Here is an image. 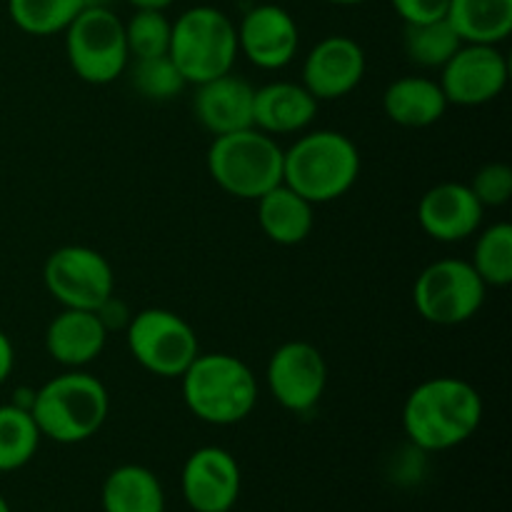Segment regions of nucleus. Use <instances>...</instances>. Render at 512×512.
Masks as SVG:
<instances>
[{"label":"nucleus","mask_w":512,"mask_h":512,"mask_svg":"<svg viewBox=\"0 0 512 512\" xmlns=\"http://www.w3.org/2000/svg\"><path fill=\"white\" fill-rule=\"evenodd\" d=\"M483 423V398L468 380L438 375L408 395L403 430L425 453H445L473 438Z\"/></svg>","instance_id":"f257e3e1"},{"label":"nucleus","mask_w":512,"mask_h":512,"mask_svg":"<svg viewBox=\"0 0 512 512\" xmlns=\"http://www.w3.org/2000/svg\"><path fill=\"white\" fill-rule=\"evenodd\" d=\"M28 410L43 438L78 445L100 433L110 413V395L95 375L68 370L35 390Z\"/></svg>","instance_id":"f03ea898"},{"label":"nucleus","mask_w":512,"mask_h":512,"mask_svg":"<svg viewBox=\"0 0 512 512\" xmlns=\"http://www.w3.org/2000/svg\"><path fill=\"white\" fill-rule=\"evenodd\" d=\"M180 393L190 413L208 425H235L258 405L253 370L230 353H200L180 375Z\"/></svg>","instance_id":"7ed1b4c3"},{"label":"nucleus","mask_w":512,"mask_h":512,"mask_svg":"<svg viewBox=\"0 0 512 512\" xmlns=\"http://www.w3.org/2000/svg\"><path fill=\"white\" fill-rule=\"evenodd\" d=\"M358 175V145L338 130H310L283 150V183L313 205L343 198Z\"/></svg>","instance_id":"20e7f679"},{"label":"nucleus","mask_w":512,"mask_h":512,"mask_svg":"<svg viewBox=\"0 0 512 512\" xmlns=\"http://www.w3.org/2000/svg\"><path fill=\"white\" fill-rule=\"evenodd\" d=\"M208 173L223 193L258 200L283 183V148L258 128L215 135L208 148Z\"/></svg>","instance_id":"39448f33"},{"label":"nucleus","mask_w":512,"mask_h":512,"mask_svg":"<svg viewBox=\"0 0 512 512\" xmlns=\"http://www.w3.org/2000/svg\"><path fill=\"white\" fill-rule=\"evenodd\" d=\"M170 60L188 85L230 73L238 60V28L228 13L213 5H195L173 20Z\"/></svg>","instance_id":"423d86ee"},{"label":"nucleus","mask_w":512,"mask_h":512,"mask_svg":"<svg viewBox=\"0 0 512 512\" xmlns=\"http://www.w3.org/2000/svg\"><path fill=\"white\" fill-rule=\"evenodd\" d=\"M63 35L70 68L85 83L108 85L128 70L125 23L108 5H85Z\"/></svg>","instance_id":"0eeeda50"},{"label":"nucleus","mask_w":512,"mask_h":512,"mask_svg":"<svg viewBox=\"0 0 512 512\" xmlns=\"http://www.w3.org/2000/svg\"><path fill=\"white\" fill-rule=\"evenodd\" d=\"M125 340L135 363L165 380L180 378L200 355L193 325L168 308H145L130 315Z\"/></svg>","instance_id":"6e6552de"},{"label":"nucleus","mask_w":512,"mask_h":512,"mask_svg":"<svg viewBox=\"0 0 512 512\" xmlns=\"http://www.w3.org/2000/svg\"><path fill=\"white\" fill-rule=\"evenodd\" d=\"M488 285L470 260L443 258L423 268L413 285V303L420 318L433 325H460L473 320L485 303Z\"/></svg>","instance_id":"1a4fd4ad"},{"label":"nucleus","mask_w":512,"mask_h":512,"mask_svg":"<svg viewBox=\"0 0 512 512\" xmlns=\"http://www.w3.org/2000/svg\"><path fill=\"white\" fill-rule=\"evenodd\" d=\"M43 283L63 308L98 310L115 290L113 265L88 245H63L43 265Z\"/></svg>","instance_id":"9d476101"},{"label":"nucleus","mask_w":512,"mask_h":512,"mask_svg":"<svg viewBox=\"0 0 512 512\" xmlns=\"http://www.w3.org/2000/svg\"><path fill=\"white\" fill-rule=\"evenodd\" d=\"M265 380L280 408L308 413L328 388V363L313 343L290 340L270 355Z\"/></svg>","instance_id":"9b49d317"},{"label":"nucleus","mask_w":512,"mask_h":512,"mask_svg":"<svg viewBox=\"0 0 512 512\" xmlns=\"http://www.w3.org/2000/svg\"><path fill=\"white\" fill-rule=\"evenodd\" d=\"M508 60L498 45L463 43L440 68V88L450 105L475 108L498 98L508 85Z\"/></svg>","instance_id":"f8f14e48"},{"label":"nucleus","mask_w":512,"mask_h":512,"mask_svg":"<svg viewBox=\"0 0 512 512\" xmlns=\"http://www.w3.org/2000/svg\"><path fill=\"white\" fill-rule=\"evenodd\" d=\"M243 488L238 460L218 445H205L188 455L180 473V490L193 512H230Z\"/></svg>","instance_id":"ddd939ff"},{"label":"nucleus","mask_w":512,"mask_h":512,"mask_svg":"<svg viewBox=\"0 0 512 512\" xmlns=\"http://www.w3.org/2000/svg\"><path fill=\"white\" fill-rule=\"evenodd\" d=\"M235 28H238V53H243L255 68L280 70L293 63L298 55V23L280 5H253Z\"/></svg>","instance_id":"4468645a"},{"label":"nucleus","mask_w":512,"mask_h":512,"mask_svg":"<svg viewBox=\"0 0 512 512\" xmlns=\"http://www.w3.org/2000/svg\"><path fill=\"white\" fill-rule=\"evenodd\" d=\"M368 58L358 40L328 35L313 45L303 63V85L315 100H340L353 93L365 78Z\"/></svg>","instance_id":"2eb2a0df"},{"label":"nucleus","mask_w":512,"mask_h":512,"mask_svg":"<svg viewBox=\"0 0 512 512\" xmlns=\"http://www.w3.org/2000/svg\"><path fill=\"white\" fill-rule=\"evenodd\" d=\"M485 208L470 185H433L418 203V223L428 238L438 243H460L478 233Z\"/></svg>","instance_id":"dca6fc26"},{"label":"nucleus","mask_w":512,"mask_h":512,"mask_svg":"<svg viewBox=\"0 0 512 512\" xmlns=\"http://www.w3.org/2000/svg\"><path fill=\"white\" fill-rule=\"evenodd\" d=\"M253 98V85L230 70L220 78L195 85L193 113L213 138L238 133V130L253 128Z\"/></svg>","instance_id":"f3484780"},{"label":"nucleus","mask_w":512,"mask_h":512,"mask_svg":"<svg viewBox=\"0 0 512 512\" xmlns=\"http://www.w3.org/2000/svg\"><path fill=\"white\" fill-rule=\"evenodd\" d=\"M108 343V328L95 310L63 308L45 330V350L58 365L83 370L95 363Z\"/></svg>","instance_id":"a211bd4d"},{"label":"nucleus","mask_w":512,"mask_h":512,"mask_svg":"<svg viewBox=\"0 0 512 512\" xmlns=\"http://www.w3.org/2000/svg\"><path fill=\"white\" fill-rule=\"evenodd\" d=\"M318 113V100L303 83L275 80L255 88L253 128L268 135L305 133Z\"/></svg>","instance_id":"6ab92c4d"},{"label":"nucleus","mask_w":512,"mask_h":512,"mask_svg":"<svg viewBox=\"0 0 512 512\" xmlns=\"http://www.w3.org/2000/svg\"><path fill=\"white\" fill-rule=\"evenodd\" d=\"M448 105L438 80L425 75L393 80L383 93V113L400 128H430L443 118Z\"/></svg>","instance_id":"aec40b11"},{"label":"nucleus","mask_w":512,"mask_h":512,"mask_svg":"<svg viewBox=\"0 0 512 512\" xmlns=\"http://www.w3.org/2000/svg\"><path fill=\"white\" fill-rule=\"evenodd\" d=\"M258 223L265 238L278 245H300L315 225V205L285 183L275 185L258 200Z\"/></svg>","instance_id":"412c9836"},{"label":"nucleus","mask_w":512,"mask_h":512,"mask_svg":"<svg viewBox=\"0 0 512 512\" xmlns=\"http://www.w3.org/2000/svg\"><path fill=\"white\" fill-rule=\"evenodd\" d=\"M103 512H165V490L145 465H118L100 490Z\"/></svg>","instance_id":"4be33fe9"},{"label":"nucleus","mask_w":512,"mask_h":512,"mask_svg":"<svg viewBox=\"0 0 512 512\" xmlns=\"http://www.w3.org/2000/svg\"><path fill=\"white\" fill-rule=\"evenodd\" d=\"M445 18L463 43L500 45L512 33V0H450Z\"/></svg>","instance_id":"5701e85b"},{"label":"nucleus","mask_w":512,"mask_h":512,"mask_svg":"<svg viewBox=\"0 0 512 512\" xmlns=\"http://www.w3.org/2000/svg\"><path fill=\"white\" fill-rule=\"evenodd\" d=\"M38 425L25 405H0V473H15L35 458L40 448Z\"/></svg>","instance_id":"b1692460"},{"label":"nucleus","mask_w":512,"mask_h":512,"mask_svg":"<svg viewBox=\"0 0 512 512\" xmlns=\"http://www.w3.org/2000/svg\"><path fill=\"white\" fill-rule=\"evenodd\" d=\"M463 45L448 18L428 20V23H405L403 50L413 65L423 70L443 68L455 50Z\"/></svg>","instance_id":"393cba45"},{"label":"nucleus","mask_w":512,"mask_h":512,"mask_svg":"<svg viewBox=\"0 0 512 512\" xmlns=\"http://www.w3.org/2000/svg\"><path fill=\"white\" fill-rule=\"evenodd\" d=\"M85 0H8V15L18 30L35 38L65 33Z\"/></svg>","instance_id":"a878e982"},{"label":"nucleus","mask_w":512,"mask_h":512,"mask_svg":"<svg viewBox=\"0 0 512 512\" xmlns=\"http://www.w3.org/2000/svg\"><path fill=\"white\" fill-rule=\"evenodd\" d=\"M470 265L488 288H508L512 283V225L495 223L478 235Z\"/></svg>","instance_id":"bb28decb"},{"label":"nucleus","mask_w":512,"mask_h":512,"mask_svg":"<svg viewBox=\"0 0 512 512\" xmlns=\"http://www.w3.org/2000/svg\"><path fill=\"white\" fill-rule=\"evenodd\" d=\"M125 23V43H128L130 60L133 58H155V55H168L170 33H173V20L165 15V10H135Z\"/></svg>","instance_id":"cd10ccee"},{"label":"nucleus","mask_w":512,"mask_h":512,"mask_svg":"<svg viewBox=\"0 0 512 512\" xmlns=\"http://www.w3.org/2000/svg\"><path fill=\"white\" fill-rule=\"evenodd\" d=\"M130 83L143 98L163 103L173 100L188 88L185 78L180 75L178 65L170 60V55H155V58H133L130 68Z\"/></svg>","instance_id":"c85d7f7f"},{"label":"nucleus","mask_w":512,"mask_h":512,"mask_svg":"<svg viewBox=\"0 0 512 512\" xmlns=\"http://www.w3.org/2000/svg\"><path fill=\"white\" fill-rule=\"evenodd\" d=\"M470 190L483 208H500L512 195V168L508 163H485L470 180Z\"/></svg>","instance_id":"c756f323"},{"label":"nucleus","mask_w":512,"mask_h":512,"mask_svg":"<svg viewBox=\"0 0 512 512\" xmlns=\"http://www.w3.org/2000/svg\"><path fill=\"white\" fill-rule=\"evenodd\" d=\"M390 5L403 23H428L445 18L450 0H390Z\"/></svg>","instance_id":"7c9ffc66"},{"label":"nucleus","mask_w":512,"mask_h":512,"mask_svg":"<svg viewBox=\"0 0 512 512\" xmlns=\"http://www.w3.org/2000/svg\"><path fill=\"white\" fill-rule=\"evenodd\" d=\"M13 365H15L13 343H10L8 335L0 330V385L10 378V373H13Z\"/></svg>","instance_id":"2f4dec72"},{"label":"nucleus","mask_w":512,"mask_h":512,"mask_svg":"<svg viewBox=\"0 0 512 512\" xmlns=\"http://www.w3.org/2000/svg\"><path fill=\"white\" fill-rule=\"evenodd\" d=\"M135 10L145 8V10H168L175 0H128Z\"/></svg>","instance_id":"473e14b6"},{"label":"nucleus","mask_w":512,"mask_h":512,"mask_svg":"<svg viewBox=\"0 0 512 512\" xmlns=\"http://www.w3.org/2000/svg\"><path fill=\"white\" fill-rule=\"evenodd\" d=\"M325 3H333V5H360V3H368V0H325Z\"/></svg>","instance_id":"72a5a7b5"},{"label":"nucleus","mask_w":512,"mask_h":512,"mask_svg":"<svg viewBox=\"0 0 512 512\" xmlns=\"http://www.w3.org/2000/svg\"><path fill=\"white\" fill-rule=\"evenodd\" d=\"M0 512H13V510H10L8 500H5V498H3V495H0Z\"/></svg>","instance_id":"f704fd0d"}]
</instances>
